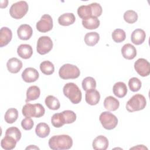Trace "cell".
<instances>
[{"label": "cell", "mask_w": 150, "mask_h": 150, "mask_svg": "<svg viewBox=\"0 0 150 150\" xmlns=\"http://www.w3.org/2000/svg\"><path fill=\"white\" fill-rule=\"evenodd\" d=\"M49 146L53 150L69 149L73 145V140L68 135H58L52 137L49 140Z\"/></svg>", "instance_id": "6da1fadb"}, {"label": "cell", "mask_w": 150, "mask_h": 150, "mask_svg": "<svg viewBox=\"0 0 150 150\" xmlns=\"http://www.w3.org/2000/svg\"><path fill=\"white\" fill-rule=\"evenodd\" d=\"M64 95L67 97L73 104H79L82 98L81 92L79 87L74 83H66L63 88Z\"/></svg>", "instance_id": "7a4b0ae2"}, {"label": "cell", "mask_w": 150, "mask_h": 150, "mask_svg": "<svg viewBox=\"0 0 150 150\" xmlns=\"http://www.w3.org/2000/svg\"><path fill=\"white\" fill-rule=\"evenodd\" d=\"M22 112L26 117L40 118L45 114V110L40 104H32L27 103L23 107Z\"/></svg>", "instance_id": "3957f363"}, {"label": "cell", "mask_w": 150, "mask_h": 150, "mask_svg": "<svg viewBox=\"0 0 150 150\" xmlns=\"http://www.w3.org/2000/svg\"><path fill=\"white\" fill-rule=\"evenodd\" d=\"M146 105L145 97L141 94L134 95L127 103L126 109L129 112H134L143 110Z\"/></svg>", "instance_id": "277c9868"}, {"label": "cell", "mask_w": 150, "mask_h": 150, "mask_svg": "<svg viewBox=\"0 0 150 150\" xmlns=\"http://www.w3.org/2000/svg\"><path fill=\"white\" fill-rule=\"evenodd\" d=\"M80 71L75 65L71 64H64L61 66L59 70V77L64 80L74 79L79 77Z\"/></svg>", "instance_id": "5b68a950"}, {"label": "cell", "mask_w": 150, "mask_h": 150, "mask_svg": "<svg viewBox=\"0 0 150 150\" xmlns=\"http://www.w3.org/2000/svg\"><path fill=\"white\" fill-rule=\"evenodd\" d=\"M29 6L26 1H21L13 4L9 9V14L14 19L22 18L28 11Z\"/></svg>", "instance_id": "8992f818"}, {"label": "cell", "mask_w": 150, "mask_h": 150, "mask_svg": "<svg viewBox=\"0 0 150 150\" xmlns=\"http://www.w3.org/2000/svg\"><path fill=\"white\" fill-rule=\"evenodd\" d=\"M99 120L103 127L107 130L115 128L118 124V119L116 116L108 111L103 112L100 115Z\"/></svg>", "instance_id": "52a82bcc"}, {"label": "cell", "mask_w": 150, "mask_h": 150, "mask_svg": "<svg viewBox=\"0 0 150 150\" xmlns=\"http://www.w3.org/2000/svg\"><path fill=\"white\" fill-rule=\"evenodd\" d=\"M53 45V42L50 37L47 36H40L37 42V52L40 54H45L52 50Z\"/></svg>", "instance_id": "ba28073f"}, {"label": "cell", "mask_w": 150, "mask_h": 150, "mask_svg": "<svg viewBox=\"0 0 150 150\" xmlns=\"http://www.w3.org/2000/svg\"><path fill=\"white\" fill-rule=\"evenodd\" d=\"M53 26V19L51 16L48 14H45L41 17L40 20L37 22L36 27L39 32L45 33L51 30Z\"/></svg>", "instance_id": "9c48e42d"}, {"label": "cell", "mask_w": 150, "mask_h": 150, "mask_svg": "<svg viewBox=\"0 0 150 150\" xmlns=\"http://www.w3.org/2000/svg\"><path fill=\"white\" fill-rule=\"evenodd\" d=\"M134 69L142 77L148 76L150 73V64L144 58H139L135 62Z\"/></svg>", "instance_id": "30bf717a"}, {"label": "cell", "mask_w": 150, "mask_h": 150, "mask_svg": "<svg viewBox=\"0 0 150 150\" xmlns=\"http://www.w3.org/2000/svg\"><path fill=\"white\" fill-rule=\"evenodd\" d=\"M39 77L38 70L33 67L26 68L22 73V78L26 83H32L36 81Z\"/></svg>", "instance_id": "8fae6325"}, {"label": "cell", "mask_w": 150, "mask_h": 150, "mask_svg": "<svg viewBox=\"0 0 150 150\" xmlns=\"http://www.w3.org/2000/svg\"><path fill=\"white\" fill-rule=\"evenodd\" d=\"M33 33V30L31 26L28 24H22L19 26L17 30L18 38L23 40L29 39Z\"/></svg>", "instance_id": "7c38bea8"}, {"label": "cell", "mask_w": 150, "mask_h": 150, "mask_svg": "<svg viewBox=\"0 0 150 150\" xmlns=\"http://www.w3.org/2000/svg\"><path fill=\"white\" fill-rule=\"evenodd\" d=\"M85 100L86 103L91 105H96L100 101V94L96 89L87 91L85 94Z\"/></svg>", "instance_id": "4fadbf2b"}, {"label": "cell", "mask_w": 150, "mask_h": 150, "mask_svg": "<svg viewBox=\"0 0 150 150\" xmlns=\"http://www.w3.org/2000/svg\"><path fill=\"white\" fill-rule=\"evenodd\" d=\"M12 32L7 27H2L0 30V46L1 47L7 45L11 40Z\"/></svg>", "instance_id": "5bb4252c"}, {"label": "cell", "mask_w": 150, "mask_h": 150, "mask_svg": "<svg viewBox=\"0 0 150 150\" xmlns=\"http://www.w3.org/2000/svg\"><path fill=\"white\" fill-rule=\"evenodd\" d=\"M108 139L103 136H97L93 141V148L95 150H105L108 146Z\"/></svg>", "instance_id": "9a60e30c"}, {"label": "cell", "mask_w": 150, "mask_h": 150, "mask_svg": "<svg viewBox=\"0 0 150 150\" xmlns=\"http://www.w3.org/2000/svg\"><path fill=\"white\" fill-rule=\"evenodd\" d=\"M121 53L125 59L132 60L134 59L137 55V50L132 45L127 43L122 47Z\"/></svg>", "instance_id": "2e32d148"}, {"label": "cell", "mask_w": 150, "mask_h": 150, "mask_svg": "<svg viewBox=\"0 0 150 150\" xmlns=\"http://www.w3.org/2000/svg\"><path fill=\"white\" fill-rule=\"evenodd\" d=\"M8 70L12 73H17L22 67V62L16 57L9 59L6 63Z\"/></svg>", "instance_id": "e0dca14e"}, {"label": "cell", "mask_w": 150, "mask_h": 150, "mask_svg": "<svg viewBox=\"0 0 150 150\" xmlns=\"http://www.w3.org/2000/svg\"><path fill=\"white\" fill-rule=\"evenodd\" d=\"M146 34L145 31L141 29H135L131 36V42L136 45H139L142 44L145 40Z\"/></svg>", "instance_id": "ac0fdd59"}, {"label": "cell", "mask_w": 150, "mask_h": 150, "mask_svg": "<svg viewBox=\"0 0 150 150\" xmlns=\"http://www.w3.org/2000/svg\"><path fill=\"white\" fill-rule=\"evenodd\" d=\"M17 53L19 57L24 59H29L33 54L32 46L28 44H22L18 47Z\"/></svg>", "instance_id": "d6986e66"}, {"label": "cell", "mask_w": 150, "mask_h": 150, "mask_svg": "<svg viewBox=\"0 0 150 150\" xmlns=\"http://www.w3.org/2000/svg\"><path fill=\"white\" fill-rule=\"evenodd\" d=\"M114 94L118 98L125 97L127 93V87L126 84L122 81H119L114 84L113 88Z\"/></svg>", "instance_id": "ffe728a7"}, {"label": "cell", "mask_w": 150, "mask_h": 150, "mask_svg": "<svg viewBox=\"0 0 150 150\" xmlns=\"http://www.w3.org/2000/svg\"><path fill=\"white\" fill-rule=\"evenodd\" d=\"M104 106L108 111H115L119 108L120 102L115 97L108 96L104 99Z\"/></svg>", "instance_id": "44dd1931"}, {"label": "cell", "mask_w": 150, "mask_h": 150, "mask_svg": "<svg viewBox=\"0 0 150 150\" xmlns=\"http://www.w3.org/2000/svg\"><path fill=\"white\" fill-rule=\"evenodd\" d=\"M76 18L73 13H65L61 15L58 18V22L62 26H69L74 23Z\"/></svg>", "instance_id": "7402d4cb"}, {"label": "cell", "mask_w": 150, "mask_h": 150, "mask_svg": "<svg viewBox=\"0 0 150 150\" xmlns=\"http://www.w3.org/2000/svg\"><path fill=\"white\" fill-rule=\"evenodd\" d=\"M40 94L39 87L36 86H32L28 88L26 91V103L38 99Z\"/></svg>", "instance_id": "603a6c76"}, {"label": "cell", "mask_w": 150, "mask_h": 150, "mask_svg": "<svg viewBox=\"0 0 150 150\" xmlns=\"http://www.w3.org/2000/svg\"><path fill=\"white\" fill-rule=\"evenodd\" d=\"M100 22L96 17L91 16L85 19H83L82 25L87 29H96L100 26Z\"/></svg>", "instance_id": "cb8c5ba5"}, {"label": "cell", "mask_w": 150, "mask_h": 150, "mask_svg": "<svg viewBox=\"0 0 150 150\" xmlns=\"http://www.w3.org/2000/svg\"><path fill=\"white\" fill-rule=\"evenodd\" d=\"M36 134L40 138H46L50 134V127L45 122L39 123L35 128Z\"/></svg>", "instance_id": "d4e9b609"}, {"label": "cell", "mask_w": 150, "mask_h": 150, "mask_svg": "<svg viewBox=\"0 0 150 150\" xmlns=\"http://www.w3.org/2000/svg\"><path fill=\"white\" fill-rule=\"evenodd\" d=\"M84 42L89 46L96 45L100 40V35L96 32H91L87 33L84 36Z\"/></svg>", "instance_id": "484cf974"}, {"label": "cell", "mask_w": 150, "mask_h": 150, "mask_svg": "<svg viewBox=\"0 0 150 150\" xmlns=\"http://www.w3.org/2000/svg\"><path fill=\"white\" fill-rule=\"evenodd\" d=\"M16 141L13 137L5 135V137L1 140V147L5 150H11L16 146Z\"/></svg>", "instance_id": "4316f807"}, {"label": "cell", "mask_w": 150, "mask_h": 150, "mask_svg": "<svg viewBox=\"0 0 150 150\" xmlns=\"http://www.w3.org/2000/svg\"><path fill=\"white\" fill-rule=\"evenodd\" d=\"M45 103L48 108L52 110H57L60 107L59 100L53 96L49 95L45 98Z\"/></svg>", "instance_id": "83f0119b"}, {"label": "cell", "mask_w": 150, "mask_h": 150, "mask_svg": "<svg viewBox=\"0 0 150 150\" xmlns=\"http://www.w3.org/2000/svg\"><path fill=\"white\" fill-rule=\"evenodd\" d=\"M18 117V111L16 108H11L8 109L5 114V121L8 124H12L16 121Z\"/></svg>", "instance_id": "f1b7e54d"}, {"label": "cell", "mask_w": 150, "mask_h": 150, "mask_svg": "<svg viewBox=\"0 0 150 150\" xmlns=\"http://www.w3.org/2000/svg\"><path fill=\"white\" fill-rule=\"evenodd\" d=\"M40 69L43 74L46 75H50L54 71V66L51 62L46 60L40 63Z\"/></svg>", "instance_id": "f546056e"}, {"label": "cell", "mask_w": 150, "mask_h": 150, "mask_svg": "<svg viewBox=\"0 0 150 150\" xmlns=\"http://www.w3.org/2000/svg\"><path fill=\"white\" fill-rule=\"evenodd\" d=\"M77 14L80 18L85 19L86 18L92 16L91 9L89 5H81L79 6L77 9Z\"/></svg>", "instance_id": "4dcf8cb0"}, {"label": "cell", "mask_w": 150, "mask_h": 150, "mask_svg": "<svg viewBox=\"0 0 150 150\" xmlns=\"http://www.w3.org/2000/svg\"><path fill=\"white\" fill-rule=\"evenodd\" d=\"M82 87L86 91L95 89L96 87V81L92 77H87L82 81Z\"/></svg>", "instance_id": "1f68e13d"}, {"label": "cell", "mask_w": 150, "mask_h": 150, "mask_svg": "<svg viewBox=\"0 0 150 150\" xmlns=\"http://www.w3.org/2000/svg\"><path fill=\"white\" fill-rule=\"evenodd\" d=\"M51 122L55 128H60L63 126L65 124V121L62 113H56L53 114L51 118Z\"/></svg>", "instance_id": "d6a6232c"}, {"label": "cell", "mask_w": 150, "mask_h": 150, "mask_svg": "<svg viewBox=\"0 0 150 150\" xmlns=\"http://www.w3.org/2000/svg\"><path fill=\"white\" fill-rule=\"evenodd\" d=\"M111 36L115 42L121 43L125 39L126 34L124 30L121 29H116L112 32Z\"/></svg>", "instance_id": "836d02e7"}, {"label": "cell", "mask_w": 150, "mask_h": 150, "mask_svg": "<svg viewBox=\"0 0 150 150\" xmlns=\"http://www.w3.org/2000/svg\"><path fill=\"white\" fill-rule=\"evenodd\" d=\"M124 19L128 23H134L138 20V14L133 10H128L124 13Z\"/></svg>", "instance_id": "e575fe53"}, {"label": "cell", "mask_w": 150, "mask_h": 150, "mask_svg": "<svg viewBox=\"0 0 150 150\" xmlns=\"http://www.w3.org/2000/svg\"><path fill=\"white\" fill-rule=\"evenodd\" d=\"M5 135H8L13 137L16 142H18L21 138V132L19 128L15 127H11L8 128L5 132Z\"/></svg>", "instance_id": "d590c367"}, {"label": "cell", "mask_w": 150, "mask_h": 150, "mask_svg": "<svg viewBox=\"0 0 150 150\" xmlns=\"http://www.w3.org/2000/svg\"><path fill=\"white\" fill-rule=\"evenodd\" d=\"M142 83L137 77H132L129 80L128 86L131 91L136 92L139 90L141 87Z\"/></svg>", "instance_id": "8d00e7d4"}, {"label": "cell", "mask_w": 150, "mask_h": 150, "mask_svg": "<svg viewBox=\"0 0 150 150\" xmlns=\"http://www.w3.org/2000/svg\"><path fill=\"white\" fill-rule=\"evenodd\" d=\"M62 113L63 115L65 124H71L76 120V114L73 111L64 110Z\"/></svg>", "instance_id": "74e56055"}, {"label": "cell", "mask_w": 150, "mask_h": 150, "mask_svg": "<svg viewBox=\"0 0 150 150\" xmlns=\"http://www.w3.org/2000/svg\"><path fill=\"white\" fill-rule=\"evenodd\" d=\"M89 6L91 9L92 16L97 18L98 16H100L101 15L103 9L101 6L99 4L94 2L90 4Z\"/></svg>", "instance_id": "f35d334b"}, {"label": "cell", "mask_w": 150, "mask_h": 150, "mask_svg": "<svg viewBox=\"0 0 150 150\" xmlns=\"http://www.w3.org/2000/svg\"><path fill=\"white\" fill-rule=\"evenodd\" d=\"M34 125V122L31 117H26L21 122V126L25 130H30Z\"/></svg>", "instance_id": "ab89813d"}, {"label": "cell", "mask_w": 150, "mask_h": 150, "mask_svg": "<svg viewBox=\"0 0 150 150\" xmlns=\"http://www.w3.org/2000/svg\"><path fill=\"white\" fill-rule=\"evenodd\" d=\"M8 1H1V8H6L8 6Z\"/></svg>", "instance_id": "60d3db41"}, {"label": "cell", "mask_w": 150, "mask_h": 150, "mask_svg": "<svg viewBox=\"0 0 150 150\" xmlns=\"http://www.w3.org/2000/svg\"><path fill=\"white\" fill-rule=\"evenodd\" d=\"M39 149V148L35 145H30L29 146H28L26 148V149Z\"/></svg>", "instance_id": "b9f144b4"}]
</instances>
